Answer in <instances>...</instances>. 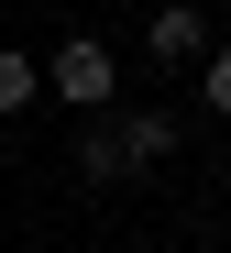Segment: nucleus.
I'll list each match as a JSON object with an SVG mask.
<instances>
[{
  "mask_svg": "<svg viewBox=\"0 0 231 253\" xmlns=\"http://www.w3.org/2000/svg\"><path fill=\"white\" fill-rule=\"evenodd\" d=\"M143 44H154V55H165V66H187V55H198V44H209V22H198V0H165V11H154V22H143Z\"/></svg>",
  "mask_w": 231,
  "mask_h": 253,
  "instance_id": "nucleus-3",
  "label": "nucleus"
},
{
  "mask_svg": "<svg viewBox=\"0 0 231 253\" xmlns=\"http://www.w3.org/2000/svg\"><path fill=\"white\" fill-rule=\"evenodd\" d=\"M198 88H209V110H231V44L209 55V77H198Z\"/></svg>",
  "mask_w": 231,
  "mask_h": 253,
  "instance_id": "nucleus-5",
  "label": "nucleus"
},
{
  "mask_svg": "<svg viewBox=\"0 0 231 253\" xmlns=\"http://www.w3.org/2000/svg\"><path fill=\"white\" fill-rule=\"evenodd\" d=\"M33 88H44V66H33V55H11V44H0V110H33Z\"/></svg>",
  "mask_w": 231,
  "mask_h": 253,
  "instance_id": "nucleus-4",
  "label": "nucleus"
},
{
  "mask_svg": "<svg viewBox=\"0 0 231 253\" xmlns=\"http://www.w3.org/2000/svg\"><path fill=\"white\" fill-rule=\"evenodd\" d=\"M110 154H121V176L165 165V154H176V110H132V121H110Z\"/></svg>",
  "mask_w": 231,
  "mask_h": 253,
  "instance_id": "nucleus-2",
  "label": "nucleus"
},
{
  "mask_svg": "<svg viewBox=\"0 0 231 253\" xmlns=\"http://www.w3.org/2000/svg\"><path fill=\"white\" fill-rule=\"evenodd\" d=\"M44 88H55L66 110H88V121H99V110H110V44H99V33H77V44L44 66Z\"/></svg>",
  "mask_w": 231,
  "mask_h": 253,
  "instance_id": "nucleus-1",
  "label": "nucleus"
}]
</instances>
